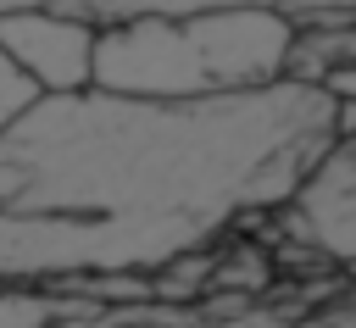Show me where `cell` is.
<instances>
[{
	"label": "cell",
	"instance_id": "obj_1",
	"mask_svg": "<svg viewBox=\"0 0 356 328\" xmlns=\"http://www.w3.org/2000/svg\"><path fill=\"white\" fill-rule=\"evenodd\" d=\"M334 150V100L256 95L150 106L100 89L39 100L0 133V289L161 272L278 217Z\"/></svg>",
	"mask_w": 356,
	"mask_h": 328
},
{
	"label": "cell",
	"instance_id": "obj_2",
	"mask_svg": "<svg viewBox=\"0 0 356 328\" xmlns=\"http://www.w3.org/2000/svg\"><path fill=\"white\" fill-rule=\"evenodd\" d=\"M289 22L278 6H178L95 33V89L150 106H200L284 83Z\"/></svg>",
	"mask_w": 356,
	"mask_h": 328
},
{
	"label": "cell",
	"instance_id": "obj_3",
	"mask_svg": "<svg viewBox=\"0 0 356 328\" xmlns=\"http://www.w3.org/2000/svg\"><path fill=\"white\" fill-rule=\"evenodd\" d=\"M273 222H278L273 233H284L295 250H306L328 272L356 267V139L334 145Z\"/></svg>",
	"mask_w": 356,
	"mask_h": 328
},
{
	"label": "cell",
	"instance_id": "obj_4",
	"mask_svg": "<svg viewBox=\"0 0 356 328\" xmlns=\"http://www.w3.org/2000/svg\"><path fill=\"white\" fill-rule=\"evenodd\" d=\"M0 50L44 100L95 89V33L50 6H0Z\"/></svg>",
	"mask_w": 356,
	"mask_h": 328
},
{
	"label": "cell",
	"instance_id": "obj_5",
	"mask_svg": "<svg viewBox=\"0 0 356 328\" xmlns=\"http://www.w3.org/2000/svg\"><path fill=\"white\" fill-rule=\"evenodd\" d=\"M278 261L261 239H228L217 245V267H211V289L206 295H239V300H267L278 289Z\"/></svg>",
	"mask_w": 356,
	"mask_h": 328
},
{
	"label": "cell",
	"instance_id": "obj_6",
	"mask_svg": "<svg viewBox=\"0 0 356 328\" xmlns=\"http://www.w3.org/2000/svg\"><path fill=\"white\" fill-rule=\"evenodd\" d=\"M39 100H44V95H39V89L17 72V61L0 50V133H6V128H17V122L39 106Z\"/></svg>",
	"mask_w": 356,
	"mask_h": 328
},
{
	"label": "cell",
	"instance_id": "obj_7",
	"mask_svg": "<svg viewBox=\"0 0 356 328\" xmlns=\"http://www.w3.org/2000/svg\"><path fill=\"white\" fill-rule=\"evenodd\" d=\"M323 95H328V100H345V106H356V67L334 72V78L323 83Z\"/></svg>",
	"mask_w": 356,
	"mask_h": 328
}]
</instances>
